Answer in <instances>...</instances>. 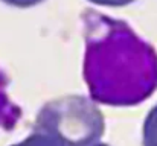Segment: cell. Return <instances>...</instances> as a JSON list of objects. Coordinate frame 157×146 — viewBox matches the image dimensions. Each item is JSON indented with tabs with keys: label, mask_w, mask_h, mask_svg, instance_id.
I'll list each match as a JSON object with an SVG mask.
<instances>
[{
	"label": "cell",
	"mask_w": 157,
	"mask_h": 146,
	"mask_svg": "<svg viewBox=\"0 0 157 146\" xmlns=\"http://www.w3.org/2000/svg\"><path fill=\"white\" fill-rule=\"evenodd\" d=\"M144 146H157V105H154L145 117L142 128Z\"/></svg>",
	"instance_id": "obj_4"
},
{
	"label": "cell",
	"mask_w": 157,
	"mask_h": 146,
	"mask_svg": "<svg viewBox=\"0 0 157 146\" xmlns=\"http://www.w3.org/2000/svg\"><path fill=\"white\" fill-rule=\"evenodd\" d=\"M12 146H70V145L58 140L56 137H52L49 134L34 131L29 137H26L25 140H21V142H18V143H15V145H12ZM92 146H108V145L99 142V143H95V145H92Z\"/></svg>",
	"instance_id": "obj_3"
},
{
	"label": "cell",
	"mask_w": 157,
	"mask_h": 146,
	"mask_svg": "<svg viewBox=\"0 0 157 146\" xmlns=\"http://www.w3.org/2000/svg\"><path fill=\"white\" fill-rule=\"evenodd\" d=\"M98 6H108V8H121V6H127L130 3H134L136 0H89Z\"/></svg>",
	"instance_id": "obj_5"
},
{
	"label": "cell",
	"mask_w": 157,
	"mask_h": 146,
	"mask_svg": "<svg viewBox=\"0 0 157 146\" xmlns=\"http://www.w3.org/2000/svg\"><path fill=\"white\" fill-rule=\"evenodd\" d=\"M34 131L49 134L70 146H92L104 136L105 119L90 97L64 96L41 107Z\"/></svg>",
	"instance_id": "obj_2"
},
{
	"label": "cell",
	"mask_w": 157,
	"mask_h": 146,
	"mask_svg": "<svg viewBox=\"0 0 157 146\" xmlns=\"http://www.w3.org/2000/svg\"><path fill=\"white\" fill-rule=\"evenodd\" d=\"M82 76L93 102L136 107L157 90V52L121 20L84 15Z\"/></svg>",
	"instance_id": "obj_1"
},
{
	"label": "cell",
	"mask_w": 157,
	"mask_h": 146,
	"mask_svg": "<svg viewBox=\"0 0 157 146\" xmlns=\"http://www.w3.org/2000/svg\"><path fill=\"white\" fill-rule=\"evenodd\" d=\"M2 2L9 6H15V8H32L35 5H40L44 0H2Z\"/></svg>",
	"instance_id": "obj_6"
}]
</instances>
